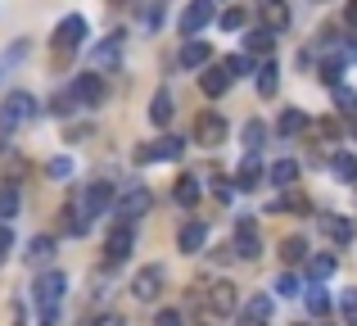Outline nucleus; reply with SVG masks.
<instances>
[{
  "label": "nucleus",
  "mask_w": 357,
  "mask_h": 326,
  "mask_svg": "<svg viewBox=\"0 0 357 326\" xmlns=\"http://www.w3.org/2000/svg\"><path fill=\"white\" fill-rule=\"evenodd\" d=\"M335 105H340V114H344V118H353V114H357V96H353V91H344V87H335Z\"/></svg>",
  "instance_id": "e433bc0d"
},
{
  "label": "nucleus",
  "mask_w": 357,
  "mask_h": 326,
  "mask_svg": "<svg viewBox=\"0 0 357 326\" xmlns=\"http://www.w3.org/2000/svg\"><path fill=\"white\" fill-rule=\"evenodd\" d=\"M131 249H136V231H131V222H118V227L109 231V240H105V258L109 263H127Z\"/></svg>",
  "instance_id": "1a4fd4ad"
},
{
  "label": "nucleus",
  "mask_w": 357,
  "mask_h": 326,
  "mask_svg": "<svg viewBox=\"0 0 357 326\" xmlns=\"http://www.w3.org/2000/svg\"><path fill=\"white\" fill-rule=\"evenodd\" d=\"M36 109H41V105H36V96H32V91H9V96H5V114L14 118L18 127H23V123H32V118H36Z\"/></svg>",
  "instance_id": "ddd939ff"
},
{
  "label": "nucleus",
  "mask_w": 357,
  "mask_h": 326,
  "mask_svg": "<svg viewBox=\"0 0 357 326\" xmlns=\"http://www.w3.org/2000/svg\"><path fill=\"white\" fill-rule=\"evenodd\" d=\"M73 100H77V109H96L105 100V77L100 73H77L73 77Z\"/></svg>",
  "instance_id": "0eeeda50"
},
{
  "label": "nucleus",
  "mask_w": 357,
  "mask_h": 326,
  "mask_svg": "<svg viewBox=\"0 0 357 326\" xmlns=\"http://www.w3.org/2000/svg\"><path fill=\"white\" fill-rule=\"evenodd\" d=\"M114 181H86L82 186V195H77V204H73V218H68V231L73 236H86L91 231V222L100 218V213H109L114 209Z\"/></svg>",
  "instance_id": "f257e3e1"
},
{
  "label": "nucleus",
  "mask_w": 357,
  "mask_h": 326,
  "mask_svg": "<svg viewBox=\"0 0 357 326\" xmlns=\"http://www.w3.org/2000/svg\"><path fill=\"white\" fill-rule=\"evenodd\" d=\"M14 249V231H9V222H0V258Z\"/></svg>",
  "instance_id": "a19ab883"
},
{
  "label": "nucleus",
  "mask_w": 357,
  "mask_h": 326,
  "mask_svg": "<svg viewBox=\"0 0 357 326\" xmlns=\"http://www.w3.org/2000/svg\"><path fill=\"white\" fill-rule=\"evenodd\" d=\"M335 272H340V258H335V254H312V263H307V276H312L317 286L331 281Z\"/></svg>",
  "instance_id": "4be33fe9"
},
{
  "label": "nucleus",
  "mask_w": 357,
  "mask_h": 326,
  "mask_svg": "<svg viewBox=\"0 0 357 326\" xmlns=\"http://www.w3.org/2000/svg\"><path fill=\"white\" fill-rule=\"evenodd\" d=\"M344 18H349V23H357V0L349 5V14H344Z\"/></svg>",
  "instance_id": "de8ad7c7"
},
{
  "label": "nucleus",
  "mask_w": 357,
  "mask_h": 326,
  "mask_svg": "<svg viewBox=\"0 0 357 326\" xmlns=\"http://www.w3.org/2000/svg\"><path fill=\"white\" fill-rule=\"evenodd\" d=\"M240 326H262V322H253V318H240Z\"/></svg>",
  "instance_id": "09e8293b"
},
{
  "label": "nucleus",
  "mask_w": 357,
  "mask_h": 326,
  "mask_svg": "<svg viewBox=\"0 0 357 326\" xmlns=\"http://www.w3.org/2000/svg\"><path fill=\"white\" fill-rule=\"evenodd\" d=\"M276 290L285 295V299H294V295H307V281H303L298 272H280V276H276Z\"/></svg>",
  "instance_id": "7c9ffc66"
},
{
  "label": "nucleus",
  "mask_w": 357,
  "mask_h": 326,
  "mask_svg": "<svg viewBox=\"0 0 357 326\" xmlns=\"http://www.w3.org/2000/svg\"><path fill=\"white\" fill-rule=\"evenodd\" d=\"M63 290H68V276H63V272H41V276H36V286H32L36 313H59Z\"/></svg>",
  "instance_id": "7ed1b4c3"
},
{
  "label": "nucleus",
  "mask_w": 357,
  "mask_h": 326,
  "mask_svg": "<svg viewBox=\"0 0 357 326\" xmlns=\"http://www.w3.org/2000/svg\"><path fill=\"white\" fill-rule=\"evenodd\" d=\"M236 258H258L262 254V236H258V222L253 218H240L236 222V245H231Z\"/></svg>",
  "instance_id": "9d476101"
},
{
  "label": "nucleus",
  "mask_w": 357,
  "mask_h": 326,
  "mask_svg": "<svg viewBox=\"0 0 357 326\" xmlns=\"http://www.w3.org/2000/svg\"><path fill=\"white\" fill-rule=\"evenodd\" d=\"M149 204H154V195H149L145 186H131V191H122L118 200H114V218H118V222H131V227H136V218H145Z\"/></svg>",
  "instance_id": "20e7f679"
},
{
  "label": "nucleus",
  "mask_w": 357,
  "mask_h": 326,
  "mask_svg": "<svg viewBox=\"0 0 357 326\" xmlns=\"http://www.w3.org/2000/svg\"><path fill=\"white\" fill-rule=\"evenodd\" d=\"M91 326H127V322H122V318H118V313H100V318H96V322H91Z\"/></svg>",
  "instance_id": "a18cd8bd"
},
{
  "label": "nucleus",
  "mask_w": 357,
  "mask_h": 326,
  "mask_svg": "<svg viewBox=\"0 0 357 326\" xmlns=\"http://www.w3.org/2000/svg\"><path fill=\"white\" fill-rule=\"evenodd\" d=\"M340 64H326V68H321V82H326V87H340Z\"/></svg>",
  "instance_id": "37998d69"
},
{
  "label": "nucleus",
  "mask_w": 357,
  "mask_h": 326,
  "mask_svg": "<svg viewBox=\"0 0 357 326\" xmlns=\"http://www.w3.org/2000/svg\"><path fill=\"white\" fill-rule=\"evenodd\" d=\"M331 172L340 177V181H357V154H349V150L331 154Z\"/></svg>",
  "instance_id": "a878e982"
},
{
  "label": "nucleus",
  "mask_w": 357,
  "mask_h": 326,
  "mask_svg": "<svg viewBox=\"0 0 357 326\" xmlns=\"http://www.w3.org/2000/svg\"><path fill=\"white\" fill-rule=\"evenodd\" d=\"M307 127V114H298V109H285V114H280V123H276V132L280 136H298Z\"/></svg>",
  "instance_id": "c756f323"
},
{
  "label": "nucleus",
  "mask_w": 357,
  "mask_h": 326,
  "mask_svg": "<svg viewBox=\"0 0 357 326\" xmlns=\"http://www.w3.org/2000/svg\"><path fill=\"white\" fill-rule=\"evenodd\" d=\"M253 87H258L262 100H271V96L280 91V64H276V59H262L258 68H253Z\"/></svg>",
  "instance_id": "4468645a"
},
{
  "label": "nucleus",
  "mask_w": 357,
  "mask_h": 326,
  "mask_svg": "<svg viewBox=\"0 0 357 326\" xmlns=\"http://www.w3.org/2000/svg\"><path fill=\"white\" fill-rule=\"evenodd\" d=\"M340 313L357 326V290H344V295H340Z\"/></svg>",
  "instance_id": "4c0bfd02"
},
{
  "label": "nucleus",
  "mask_w": 357,
  "mask_h": 326,
  "mask_svg": "<svg viewBox=\"0 0 357 326\" xmlns=\"http://www.w3.org/2000/svg\"><path fill=\"white\" fill-rule=\"evenodd\" d=\"M158 23H163V9H158V5H149V9H145V27H149V32H154Z\"/></svg>",
  "instance_id": "c03bdc74"
},
{
  "label": "nucleus",
  "mask_w": 357,
  "mask_h": 326,
  "mask_svg": "<svg viewBox=\"0 0 357 326\" xmlns=\"http://www.w3.org/2000/svg\"><path fill=\"white\" fill-rule=\"evenodd\" d=\"M222 27H227V32H244V27H249V14H244L240 5L222 9Z\"/></svg>",
  "instance_id": "c9c22d12"
},
{
  "label": "nucleus",
  "mask_w": 357,
  "mask_h": 326,
  "mask_svg": "<svg viewBox=\"0 0 357 326\" xmlns=\"http://www.w3.org/2000/svg\"><path fill=\"white\" fill-rule=\"evenodd\" d=\"M208 64H213V50H208V41L190 36V41L181 45V68H208Z\"/></svg>",
  "instance_id": "a211bd4d"
},
{
  "label": "nucleus",
  "mask_w": 357,
  "mask_h": 326,
  "mask_svg": "<svg viewBox=\"0 0 357 326\" xmlns=\"http://www.w3.org/2000/svg\"><path fill=\"white\" fill-rule=\"evenodd\" d=\"M86 36H91V23L82 14H68V18H59V23H54L50 45L59 54H73V50H82V45H86Z\"/></svg>",
  "instance_id": "f03ea898"
},
{
  "label": "nucleus",
  "mask_w": 357,
  "mask_h": 326,
  "mask_svg": "<svg viewBox=\"0 0 357 326\" xmlns=\"http://www.w3.org/2000/svg\"><path fill=\"white\" fill-rule=\"evenodd\" d=\"M231 82H236V77L227 73V64H218V68H208V73L199 77V87H204V96L218 100V96H227V91H231Z\"/></svg>",
  "instance_id": "6ab92c4d"
},
{
  "label": "nucleus",
  "mask_w": 357,
  "mask_h": 326,
  "mask_svg": "<svg viewBox=\"0 0 357 326\" xmlns=\"http://www.w3.org/2000/svg\"><path fill=\"white\" fill-rule=\"evenodd\" d=\"M154 326H181V313H176V309H163L154 318Z\"/></svg>",
  "instance_id": "79ce46f5"
},
{
  "label": "nucleus",
  "mask_w": 357,
  "mask_h": 326,
  "mask_svg": "<svg viewBox=\"0 0 357 326\" xmlns=\"http://www.w3.org/2000/svg\"><path fill=\"white\" fill-rule=\"evenodd\" d=\"M280 254H285V263H303V258H307V240L303 236H289L285 245H280Z\"/></svg>",
  "instance_id": "f704fd0d"
},
{
  "label": "nucleus",
  "mask_w": 357,
  "mask_h": 326,
  "mask_svg": "<svg viewBox=\"0 0 357 326\" xmlns=\"http://www.w3.org/2000/svg\"><path fill=\"white\" fill-rule=\"evenodd\" d=\"M14 127H18V123L5 114V105H0V150H5V141H9V132H14Z\"/></svg>",
  "instance_id": "ea45409f"
},
{
  "label": "nucleus",
  "mask_w": 357,
  "mask_h": 326,
  "mask_svg": "<svg viewBox=\"0 0 357 326\" xmlns=\"http://www.w3.org/2000/svg\"><path fill=\"white\" fill-rule=\"evenodd\" d=\"M240 141H244V150H249V154H258L262 141H267V127H262L258 118H249V123L240 127Z\"/></svg>",
  "instance_id": "393cba45"
},
{
  "label": "nucleus",
  "mask_w": 357,
  "mask_h": 326,
  "mask_svg": "<svg viewBox=\"0 0 357 326\" xmlns=\"http://www.w3.org/2000/svg\"><path fill=\"white\" fill-rule=\"evenodd\" d=\"M118 59H122V36H109V41L96 50V64H100V68H109V64H118Z\"/></svg>",
  "instance_id": "473e14b6"
},
{
  "label": "nucleus",
  "mask_w": 357,
  "mask_h": 326,
  "mask_svg": "<svg viewBox=\"0 0 357 326\" xmlns=\"http://www.w3.org/2000/svg\"><path fill=\"white\" fill-rule=\"evenodd\" d=\"M208 304H213V309H218V313H236V304H240L236 286H231V281H218V286H213V290H208Z\"/></svg>",
  "instance_id": "412c9836"
},
{
  "label": "nucleus",
  "mask_w": 357,
  "mask_h": 326,
  "mask_svg": "<svg viewBox=\"0 0 357 326\" xmlns=\"http://www.w3.org/2000/svg\"><path fill=\"white\" fill-rule=\"evenodd\" d=\"M227 141V118L218 114V109H208V114H199V123H195V145H204V150H213V145Z\"/></svg>",
  "instance_id": "423d86ee"
},
{
  "label": "nucleus",
  "mask_w": 357,
  "mask_h": 326,
  "mask_svg": "<svg viewBox=\"0 0 357 326\" xmlns=\"http://www.w3.org/2000/svg\"><path fill=\"white\" fill-rule=\"evenodd\" d=\"M303 299H307V313H312V318H331V295H326L317 281L307 286V295H303Z\"/></svg>",
  "instance_id": "bb28decb"
},
{
  "label": "nucleus",
  "mask_w": 357,
  "mask_h": 326,
  "mask_svg": "<svg viewBox=\"0 0 357 326\" xmlns=\"http://www.w3.org/2000/svg\"><path fill=\"white\" fill-rule=\"evenodd\" d=\"M18 204H23V195H18V186H14V181H9V186H0V222L18 218Z\"/></svg>",
  "instance_id": "cd10ccee"
},
{
  "label": "nucleus",
  "mask_w": 357,
  "mask_h": 326,
  "mask_svg": "<svg viewBox=\"0 0 357 326\" xmlns=\"http://www.w3.org/2000/svg\"><path fill=\"white\" fill-rule=\"evenodd\" d=\"M271 45H276V32H267V27H249V36H244V50L249 54H271Z\"/></svg>",
  "instance_id": "5701e85b"
},
{
  "label": "nucleus",
  "mask_w": 357,
  "mask_h": 326,
  "mask_svg": "<svg viewBox=\"0 0 357 326\" xmlns=\"http://www.w3.org/2000/svg\"><path fill=\"white\" fill-rule=\"evenodd\" d=\"M267 181H271V186H294V181H298V163H294V159L271 163V168H267Z\"/></svg>",
  "instance_id": "b1692460"
},
{
  "label": "nucleus",
  "mask_w": 357,
  "mask_h": 326,
  "mask_svg": "<svg viewBox=\"0 0 357 326\" xmlns=\"http://www.w3.org/2000/svg\"><path fill=\"white\" fill-rule=\"evenodd\" d=\"M172 195H176V204H185V209H195V204H199V181H195V177H181Z\"/></svg>",
  "instance_id": "2f4dec72"
},
{
  "label": "nucleus",
  "mask_w": 357,
  "mask_h": 326,
  "mask_svg": "<svg viewBox=\"0 0 357 326\" xmlns=\"http://www.w3.org/2000/svg\"><path fill=\"white\" fill-rule=\"evenodd\" d=\"M353 136H357V127H353Z\"/></svg>",
  "instance_id": "8fccbe9b"
},
{
  "label": "nucleus",
  "mask_w": 357,
  "mask_h": 326,
  "mask_svg": "<svg viewBox=\"0 0 357 326\" xmlns=\"http://www.w3.org/2000/svg\"><path fill=\"white\" fill-rule=\"evenodd\" d=\"M50 258H54V240H50V236H36L32 245H27V263H32V267L50 263Z\"/></svg>",
  "instance_id": "c85d7f7f"
},
{
  "label": "nucleus",
  "mask_w": 357,
  "mask_h": 326,
  "mask_svg": "<svg viewBox=\"0 0 357 326\" xmlns=\"http://www.w3.org/2000/svg\"><path fill=\"white\" fill-rule=\"evenodd\" d=\"M262 177H267L262 159H258V154H244V163H240V172H236V186H240V191H253Z\"/></svg>",
  "instance_id": "aec40b11"
},
{
  "label": "nucleus",
  "mask_w": 357,
  "mask_h": 326,
  "mask_svg": "<svg viewBox=\"0 0 357 326\" xmlns=\"http://www.w3.org/2000/svg\"><path fill=\"white\" fill-rule=\"evenodd\" d=\"M172 114H176L172 91L158 87V91H154V100H149V123H154V127H167V123H172Z\"/></svg>",
  "instance_id": "f3484780"
},
{
  "label": "nucleus",
  "mask_w": 357,
  "mask_h": 326,
  "mask_svg": "<svg viewBox=\"0 0 357 326\" xmlns=\"http://www.w3.org/2000/svg\"><path fill=\"white\" fill-rule=\"evenodd\" d=\"M289 18H294V14H289V5H285V0H258V23L262 27H267V32H285V27H289Z\"/></svg>",
  "instance_id": "f8f14e48"
},
{
  "label": "nucleus",
  "mask_w": 357,
  "mask_h": 326,
  "mask_svg": "<svg viewBox=\"0 0 357 326\" xmlns=\"http://www.w3.org/2000/svg\"><path fill=\"white\" fill-rule=\"evenodd\" d=\"M68 172H73L68 159H54V163H50V177H68Z\"/></svg>",
  "instance_id": "49530a36"
},
{
  "label": "nucleus",
  "mask_w": 357,
  "mask_h": 326,
  "mask_svg": "<svg viewBox=\"0 0 357 326\" xmlns=\"http://www.w3.org/2000/svg\"><path fill=\"white\" fill-rule=\"evenodd\" d=\"M176 245H181V254H199V249L208 245V227H204L199 218H195V222H185V227L176 231Z\"/></svg>",
  "instance_id": "dca6fc26"
},
{
  "label": "nucleus",
  "mask_w": 357,
  "mask_h": 326,
  "mask_svg": "<svg viewBox=\"0 0 357 326\" xmlns=\"http://www.w3.org/2000/svg\"><path fill=\"white\" fill-rule=\"evenodd\" d=\"M321 231L335 240V245H353V236H357L353 218H344V213H326V218H321Z\"/></svg>",
  "instance_id": "2eb2a0df"
},
{
  "label": "nucleus",
  "mask_w": 357,
  "mask_h": 326,
  "mask_svg": "<svg viewBox=\"0 0 357 326\" xmlns=\"http://www.w3.org/2000/svg\"><path fill=\"white\" fill-rule=\"evenodd\" d=\"M218 18V9H213V0H185L181 18H176V27H181V36H199L204 27Z\"/></svg>",
  "instance_id": "39448f33"
},
{
  "label": "nucleus",
  "mask_w": 357,
  "mask_h": 326,
  "mask_svg": "<svg viewBox=\"0 0 357 326\" xmlns=\"http://www.w3.org/2000/svg\"><path fill=\"white\" fill-rule=\"evenodd\" d=\"M244 318H253V322H267V318H271V295H253V299L244 304Z\"/></svg>",
  "instance_id": "72a5a7b5"
},
{
  "label": "nucleus",
  "mask_w": 357,
  "mask_h": 326,
  "mask_svg": "<svg viewBox=\"0 0 357 326\" xmlns=\"http://www.w3.org/2000/svg\"><path fill=\"white\" fill-rule=\"evenodd\" d=\"M163 281H167V272L163 267H140L136 272V281H131V295H136V299H158V295H163Z\"/></svg>",
  "instance_id": "9b49d317"
},
{
  "label": "nucleus",
  "mask_w": 357,
  "mask_h": 326,
  "mask_svg": "<svg viewBox=\"0 0 357 326\" xmlns=\"http://www.w3.org/2000/svg\"><path fill=\"white\" fill-rule=\"evenodd\" d=\"M249 68H253V64H249V54H231V59H227V73H231V77H244Z\"/></svg>",
  "instance_id": "58836bf2"
},
{
  "label": "nucleus",
  "mask_w": 357,
  "mask_h": 326,
  "mask_svg": "<svg viewBox=\"0 0 357 326\" xmlns=\"http://www.w3.org/2000/svg\"><path fill=\"white\" fill-rule=\"evenodd\" d=\"M185 154V141L181 136H163V141L145 145V150H136V163H172Z\"/></svg>",
  "instance_id": "6e6552de"
}]
</instances>
